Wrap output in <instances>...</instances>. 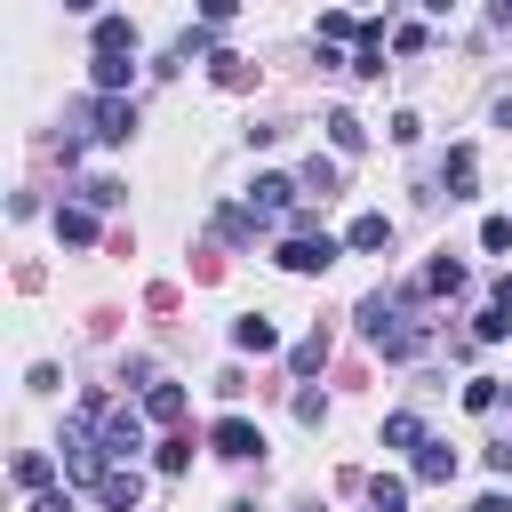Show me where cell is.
<instances>
[{
  "label": "cell",
  "mask_w": 512,
  "mask_h": 512,
  "mask_svg": "<svg viewBox=\"0 0 512 512\" xmlns=\"http://www.w3.org/2000/svg\"><path fill=\"white\" fill-rule=\"evenodd\" d=\"M360 328H368V344H376L384 360H416V352H424V320L408 312V296H368V304H360Z\"/></svg>",
  "instance_id": "6da1fadb"
},
{
  "label": "cell",
  "mask_w": 512,
  "mask_h": 512,
  "mask_svg": "<svg viewBox=\"0 0 512 512\" xmlns=\"http://www.w3.org/2000/svg\"><path fill=\"white\" fill-rule=\"evenodd\" d=\"M96 448H104L112 464H136V448H144V416L104 400V416H96Z\"/></svg>",
  "instance_id": "7a4b0ae2"
},
{
  "label": "cell",
  "mask_w": 512,
  "mask_h": 512,
  "mask_svg": "<svg viewBox=\"0 0 512 512\" xmlns=\"http://www.w3.org/2000/svg\"><path fill=\"white\" fill-rule=\"evenodd\" d=\"M296 192H304L296 176H256V184H248V216H256V224H288V216L304 208Z\"/></svg>",
  "instance_id": "3957f363"
},
{
  "label": "cell",
  "mask_w": 512,
  "mask_h": 512,
  "mask_svg": "<svg viewBox=\"0 0 512 512\" xmlns=\"http://www.w3.org/2000/svg\"><path fill=\"white\" fill-rule=\"evenodd\" d=\"M344 256V240H328V232H288L280 240V272H328Z\"/></svg>",
  "instance_id": "277c9868"
},
{
  "label": "cell",
  "mask_w": 512,
  "mask_h": 512,
  "mask_svg": "<svg viewBox=\"0 0 512 512\" xmlns=\"http://www.w3.org/2000/svg\"><path fill=\"white\" fill-rule=\"evenodd\" d=\"M88 128H96V144H128L136 136V104L128 96H96L88 104Z\"/></svg>",
  "instance_id": "5b68a950"
},
{
  "label": "cell",
  "mask_w": 512,
  "mask_h": 512,
  "mask_svg": "<svg viewBox=\"0 0 512 512\" xmlns=\"http://www.w3.org/2000/svg\"><path fill=\"white\" fill-rule=\"evenodd\" d=\"M96 504H104V512H136V504H144V472H136V464H112V472L96 480Z\"/></svg>",
  "instance_id": "8992f818"
},
{
  "label": "cell",
  "mask_w": 512,
  "mask_h": 512,
  "mask_svg": "<svg viewBox=\"0 0 512 512\" xmlns=\"http://www.w3.org/2000/svg\"><path fill=\"white\" fill-rule=\"evenodd\" d=\"M208 448H216V456H256L264 432H256L248 416H216V424H208Z\"/></svg>",
  "instance_id": "52a82bcc"
},
{
  "label": "cell",
  "mask_w": 512,
  "mask_h": 512,
  "mask_svg": "<svg viewBox=\"0 0 512 512\" xmlns=\"http://www.w3.org/2000/svg\"><path fill=\"white\" fill-rule=\"evenodd\" d=\"M88 40H96V56H136V24L128 16H96Z\"/></svg>",
  "instance_id": "ba28073f"
},
{
  "label": "cell",
  "mask_w": 512,
  "mask_h": 512,
  "mask_svg": "<svg viewBox=\"0 0 512 512\" xmlns=\"http://www.w3.org/2000/svg\"><path fill=\"white\" fill-rule=\"evenodd\" d=\"M472 176H480V152H472V144H456V152H448V168H440L448 200H472Z\"/></svg>",
  "instance_id": "9c48e42d"
},
{
  "label": "cell",
  "mask_w": 512,
  "mask_h": 512,
  "mask_svg": "<svg viewBox=\"0 0 512 512\" xmlns=\"http://www.w3.org/2000/svg\"><path fill=\"white\" fill-rule=\"evenodd\" d=\"M344 248H360V256H376V248H392V216H352V232H344Z\"/></svg>",
  "instance_id": "30bf717a"
},
{
  "label": "cell",
  "mask_w": 512,
  "mask_h": 512,
  "mask_svg": "<svg viewBox=\"0 0 512 512\" xmlns=\"http://www.w3.org/2000/svg\"><path fill=\"white\" fill-rule=\"evenodd\" d=\"M352 72H360V80L384 72V24H360V40H352Z\"/></svg>",
  "instance_id": "8fae6325"
},
{
  "label": "cell",
  "mask_w": 512,
  "mask_h": 512,
  "mask_svg": "<svg viewBox=\"0 0 512 512\" xmlns=\"http://www.w3.org/2000/svg\"><path fill=\"white\" fill-rule=\"evenodd\" d=\"M96 64V96H128V72H136V56H88Z\"/></svg>",
  "instance_id": "7c38bea8"
},
{
  "label": "cell",
  "mask_w": 512,
  "mask_h": 512,
  "mask_svg": "<svg viewBox=\"0 0 512 512\" xmlns=\"http://www.w3.org/2000/svg\"><path fill=\"white\" fill-rule=\"evenodd\" d=\"M144 416L152 424H176L184 416V384H144Z\"/></svg>",
  "instance_id": "4fadbf2b"
},
{
  "label": "cell",
  "mask_w": 512,
  "mask_h": 512,
  "mask_svg": "<svg viewBox=\"0 0 512 512\" xmlns=\"http://www.w3.org/2000/svg\"><path fill=\"white\" fill-rule=\"evenodd\" d=\"M416 480H456V448L448 440H424L416 448Z\"/></svg>",
  "instance_id": "5bb4252c"
},
{
  "label": "cell",
  "mask_w": 512,
  "mask_h": 512,
  "mask_svg": "<svg viewBox=\"0 0 512 512\" xmlns=\"http://www.w3.org/2000/svg\"><path fill=\"white\" fill-rule=\"evenodd\" d=\"M48 480H56V456H40V448H24V456H16V488H32V496H48Z\"/></svg>",
  "instance_id": "9a60e30c"
},
{
  "label": "cell",
  "mask_w": 512,
  "mask_h": 512,
  "mask_svg": "<svg viewBox=\"0 0 512 512\" xmlns=\"http://www.w3.org/2000/svg\"><path fill=\"white\" fill-rule=\"evenodd\" d=\"M56 240L88 248V240H96V208H56Z\"/></svg>",
  "instance_id": "2e32d148"
},
{
  "label": "cell",
  "mask_w": 512,
  "mask_h": 512,
  "mask_svg": "<svg viewBox=\"0 0 512 512\" xmlns=\"http://www.w3.org/2000/svg\"><path fill=\"white\" fill-rule=\"evenodd\" d=\"M232 344H240V352H272V344H280V328L248 312V320H232Z\"/></svg>",
  "instance_id": "e0dca14e"
},
{
  "label": "cell",
  "mask_w": 512,
  "mask_h": 512,
  "mask_svg": "<svg viewBox=\"0 0 512 512\" xmlns=\"http://www.w3.org/2000/svg\"><path fill=\"white\" fill-rule=\"evenodd\" d=\"M384 448H424V416L392 408V416H384Z\"/></svg>",
  "instance_id": "ac0fdd59"
},
{
  "label": "cell",
  "mask_w": 512,
  "mask_h": 512,
  "mask_svg": "<svg viewBox=\"0 0 512 512\" xmlns=\"http://www.w3.org/2000/svg\"><path fill=\"white\" fill-rule=\"evenodd\" d=\"M328 144H336V152H360V144H368V128H360L352 112H328Z\"/></svg>",
  "instance_id": "d6986e66"
},
{
  "label": "cell",
  "mask_w": 512,
  "mask_h": 512,
  "mask_svg": "<svg viewBox=\"0 0 512 512\" xmlns=\"http://www.w3.org/2000/svg\"><path fill=\"white\" fill-rule=\"evenodd\" d=\"M296 184H304V192H320V200H328V192H336V160H320V152H312V160H304V176H296Z\"/></svg>",
  "instance_id": "ffe728a7"
},
{
  "label": "cell",
  "mask_w": 512,
  "mask_h": 512,
  "mask_svg": "<svg viewBox=\"0 0 512 512\" xmlns=\"http://www.w3.org/2000/svg\"><path fill=\"white\" fill-rule=\"evenodd\" d=\"M320 360H328V336H320V328H312V336H304V344H296V352H288V368H296V376H312V368H320Z\"/></svg>",
  "instance_id": "44dd1931"
},
{
  "label": "cell",
  "mask_w": 512,
  "mask_h": 512,
  "mask_svg": "<svg viewBox=\"0 0 512 512\" xmlns=\"http://www.w3.org/2000/svg\"><path fill=\"white\" fill-rule=\"evenodd\" d=\"M424 288H440V296H456V288H464V264H456V256H440V264L424 272Z\"/></svg>",
  "instance_id": "7402d4cb"
},
{
  "label": "cell",
  "mask_w": 512,
  "mask_h": 512,
  "mask_svg": "<svg viewBox=\"0 0 512 512\" xmlns=\"http://www.w3.org/2000/svg\"><path fill=\"white\" fill-rule=\"evenodd\" d=\"M472 336H480V344H504V336H512V312H496V304H488V312L472 320Z\"/></svg>",
  "instance_id": "603a6c76"
},
{
  "label": "cell",
  "mask_w": 512,
  "mask_h": 512,
  "mask_svg": "<svg viewBox=\"0 0 512 512\" xmlns=\"http://www.w3.org/2000/svg\"><path fill=\"white\" fill-rule=\"evenodd\" d=\"M208 64H216V88H248V64H240V56H224V48H216Z\"/></svg>",
  "instance_id": "cb8c5ba5"
},
{
  "label": "cell",
  "mask_w": 512,
  "mask_h": 512,
  "mask_svg": "<svg viewBox=\"0 0 512 512\" xmlns=\"http://www.w3.org/2000/svg\"><path fill=\"white\" fill-rule=\"evenodd\" d=\"M480 248L504 256V248H512V216H488V224H480Z\"/></svg>",
  "instance_id": "d4e9b609"
},
{
  "label": "cell",
  "mask_w": 512,
  "mask_h": 512,
  "mask_svg": "<svg viewBox=\"0 0 512 512\" xmlns=\"http://www.w3.org/2000/svg\"><path fill=\"white\" fill-rule=\"evenodd\" d=\"M496 400H504V392H496V376H472V384H464V408H480V416H488Z\"/></svg>",
  "instance_id": "484cf974"
},
{
  "label": "cell",
  "mask_w": 512,
  "mask_h": 512,
  "mask_svg": "<svg viewBox=\"0 0 512 512\" xmlns=\"http://www.w3.org/2000/svg\"><path fill=\"white\" fill-rule=\"evenodd\" d=\"M320 40H360V24H352L344 8H328V16H320Z\"/></svg>",
  "instance_id": "4316f807"
},
{
  "label": "cell",
  "mask_w": 512,
  "mask_h": 512,
  "mask_svg": "<svg viewBox=\"0 0 512 512\" xmlns=\"http://www.w3.org/2000/svg\"><path fill=\"white\" fill-rule=\"evenodd\" d=\"M152 464H160V472H184V464H192V440H160V456H152Z\"/></svg>",
  "instance_id": "83f0119b"
},
{
  "label": "cell",
  "mask_w": 512,
  "mask_h": 512,
  "mask_svg": "<svg viewBox=\"0 0 512 512\" xmlns=\"http://www.w3.org/2000/svg\"><path fill=\"white\" fill-rule=\"evenodd\" d=\"M240 16V0H200V24H232Z\"/></svg>",
  "instance_id": "f1b7e54d"
},
{
  "label": "cell",
  "mask_w": 512,
  "mask_h": 512,
  "mask_svg": "<svg viewBox=\"0 0 512 512\" xmlns=\"http://www.w3.org/2000/svg\"><path fill=\"white\" fill-rule=\"evenodd\" d=\"M32 512H72V488H48V496H32Z\"/></svg>",
  "instance_id": "f546056e"
},
{
  "label": "cell",
  "mask_w": 512,
  "mask_h": 512,
  "mask_svg": "<svg viewBox=\"0 0 512 512\" xmlns=\"http://www.w3.org/2000/svg\"><path fill=\"white\" fill-rule=\"evenodd\" d=\"M464 512H512V504H504V496H480V504H464Z\"/></svg>",
  "instance_id": "4dcf8cb0"
},
{
  "label": "cell",
  "mask_w": 512,
  "mask_h": 512,
  "mask_svg": "<svg viewBox=\"0 0 512 512\" xmlns=\"http://www.w3.org/2000/svg\"><path fill=\"white\" fill-rule=\"evenodd\" d=\"M496 312H512V272H504V280H496Z\"/></svg>",
  "instance_id": "1f68e13d"
},
{
  "label": "cell",
  "mask_w": 512,
  "mask_h": 512,
  "mask_svg": "<svg viewBox=\"0 0 512 512\" xmlns=\"http://www.w3.org/2000/svg\"><path fill=\"white\" fill-rule=\"evenodd\" d=\"M64 8H72V16H88V8H96V0H64Z\"/></svg>",
  "instance_id": "d6a6232c"
},
{
  "label": "cell",
  "mask_w": 512,
  "mask_h": 512,
  "mask_svg": "<svg viewBox=\"0 0 512 512\" xmlns=\"http://www.w3.org/2000/svg\"><path fill=\"white\" fill-rule=\"evenodd\" d=\"M224 512H256V504H224Z\"/></svg>",
  "instance_id": "836d02e7"
}]
</instances>
